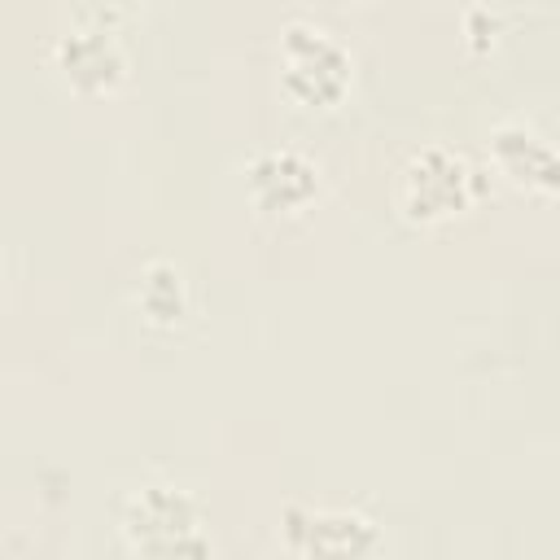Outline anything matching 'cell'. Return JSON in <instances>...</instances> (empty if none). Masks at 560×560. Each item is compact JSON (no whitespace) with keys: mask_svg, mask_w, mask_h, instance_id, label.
Segmentation results:
<instances>
[{"mask_svg":"<svg viewBox=\"0 0 560 560\" xmlns=\"http://www.w3.org/2000/svg\"><path fill=\"white\" fill-rule=\"evenodd\" d=\"M486 197L481 171L451 144H424L416 149L394 184V201L407 223L416 228H438L459 214H468Z\"/></svg>","mask_w":560,"mask_h":560,"instance_id":"cell-1","label":"cell"},{"mask_svg":"<svg viewBox=\"0 0 560 560\" xmlns=\"http://www.w3.org/2000/svg\"><path fill=\"white\" fill-rule=\"evenodd\" d=\"M276 52H280V88L302 109H332L354 88L350 48L315 22H289L280 31Z\"/></svg>","mask_w":560,"mask_h":560,"instance_id":"cell-2","label":"cell"},{"mask_svg":"<svg viewBox=\"0 0 560 560\" xmlns=\"http://www.w3.org/2000/svg\"><path fill=\"white\" fill-rule=\"evenodd\" d=\"M118 529L140 556H210L201 503L179 486H140L122 499Z\"/></svg>","mask_w":560,"mask_h":560,"instance_id":"cell-3","label":"cell"},{"mask_svg":"<svg viewBox=\"0 0 560 560\" xmlns=\"http://www.w3.org/2000/svg\"><path fill=\"white\" fill-rule=\"evenodd\" d=\"M52 66H57V74L66 79L70 92H79V96H114V92L127 83L131 57H127V48L118 44V35H114L109 22L83 18V22H74L70 31L57 35V44H52Z\"/></svg>","mask_w":560,"mask_h":560,"instance_id":"cell-4","label":"cell"},{"mask_svg":"<svg viewBox=\"0 0 560 560\" xmlns=\"http://www.w3.org/2000/svg\"><path fill=\"white\" fill-rule=\"evenodd\" d=\"M245 188L262 214H302L324 192V171L302 149L271 144L245 162Z\"/></svg>","mask_w":560,"mask_h":560,"instance_id":"cell-5","label":"cell"},{"mask_svg":"<svg viewBox=\"0 0 560 560\" xmlns=\"http://www.w3.org/2000/svg\"><path fill=\"white\" fill-rule=\"evenodd\" d=\"M280 534L293 556H368L381 547V529L350 508H306L289 503L280 512Z\"/></svg>","mask_w":560,"mask_h":560,"instance_id":"cell-6","label":"cell"},{"mask_svg":"<svg viewBox=\"0 0 560 560\" xmlns=\"http://www.w3.org/2000/svg\"><path fill=\"white\" fill-rule=\"evenodd\" d=\"M486 149H490L494 171L508 175L516 188L538 192V197H556V188H560V162H556V149L534 127H525L521 118H508V122H499L490 131Z\"/></svg>","mask_w":560,"mask_h":560,"instance_id":"cell-7","label":"cell"},{"mask_svg":"<svg viewBox=\"0 0 560 560\" xmlns=\"http://www.w3.org/2000/svg\"><path fill=\"white\" fill-rule=\"evenodd\" d=\"M136 311L153 324V328H175L188 315V280L184 267L171 258H153L140 267L136 276Z\"/></svg>","mask_w":560,"mask_h":560,"instance_id":"cell-8","label":"cell"},{"mask_svg":"<svg viewBox=\"0 0 560 560\" xmlns=\"http://www.w3.org/2000/svg\"><path fill=\"white\" fill-rule=\"evenodd\" d=\"M464 39H468V48H472L477 57H486V52L499 44V18H494L486 4L468 9V13H464Z\"/></svg>","mask_w":560,"mask_h":560,"instance_id":"cell-9","label":"cell"}]
</instances>
